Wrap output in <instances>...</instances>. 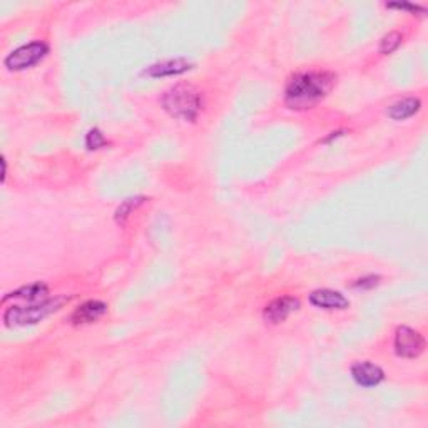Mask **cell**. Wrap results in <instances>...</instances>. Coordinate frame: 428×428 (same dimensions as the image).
Returning <instances> with one entry per match:
<instances>
[{"instance_id": "cell-10", "label": "cell", "mask_w": 428, "mask_h": 428, "mask_svg": "<svg viewBox=\"0 0 428 428\" xmlns=\"http://www.w3.org/2000/svg\"><path fill=\"white\" fill-rule=\"evenodd\" d=\"M189 69H191V62H188L186 59H173L151 65V68L144 70V74L149 77H168V76H180V74L186 72V70Z\"/></svg>"}, {"instance_id": "cell-4", "label": "cell", "mask_w": 428, "mask_h": 428, "mask_svg": "<svg viewBox=\"0 0 428 428\" xmlns=\"http://www.w3.org/2000/svg\"><path fill=\"white\" fill-rule=\"evenodd\" d=\"M49 52L47 44L44 42H31L22 45V47L15 49L14 52H10L6 59V68L9 70H24L35 65L37 62H40L45 57V54Z\"/></svg>"}, {"instance_id": "cell-2", "label": "cell", "mask_w": 428, "mask_h": 428, "mask_svg": "<svg viewBox=\"0 0 428 428\" xmlns=\"http://www.w3.org/2000/svg\"><path fill=\"white\" fill-rule=\"evenodd\" d=\"M164 111L173 118L181 120H194L201 111V94L196 87L189 84H177L171 87L161 99Z\"/></svg>"}, {"instance_id": "cell-7", "label": "cell", "mask_w": 428, "mask_h": 428, "mask_svg": "<svg viewBox=\"0 0 428 428\" xmlns=\"http://www.w3.org/2000/svg\"><path fill=\"white\" fill-rule=\"evenodd\" d=\"M351 377L360 386H377L385 378L383 370L368 361H360L351 367Z\"/></svg>"}, {"instance_id": "cell-12", "label": "cell", "mask_w": 428, "mask_h": 428, "mask_svg": "<svg viewBox=\"0 0 428 428\" xmlns=\"http://www.w3.org/2000/svg\"><path fill=\"white\" fill-rule=\"evenodd\" d=\"M418 111H420L418 99L409 97V99H402V101L392 104V106L386 109V116L392 118L393 120H403V119L411 118V116H415Z\"/></svg>"}, {"instance_id": "cell-14", "label": "cell", "mask_w": 428, "mask_h": 428, "mask_svg": "<svg viewBox=\"0 0 428 428\" xmlns=\"http://www.w3.org/2000/svg\"><path fill=\"white\" fill-rule=\"evenodd\" d=\"M402 44V34L400 32H390V34H386L383 39H381L380 44V52L381 54H392L393 51H397L398 45Z\"/></svg>"}, {"instance_id": "cell-9", "label": "cell", "mask_w": 428, "mask_h": 428, "mask_svg": "<svg viewBox=\"0 0 428 428\" xmlns=\"http://www.w3.org/2000/svg\"><path fill=\"white\" fill-rule=\"evenodd\" d=\"M106 311H107L106 303L93 300L79 306V308L72 313V318L70 319H72L74 325H87V323H93L95 319L101 318Z\"/></svg>"}, {"instance_id": "cell-5", "label": "cell", "mask_w": 428, "mask_h": 428, "mask_svg": "<svg viewBox=\"0 0 428 428\" xmlns=\"http://www.w3.org/2000/svg\"><path fill=\"white\" fill-rule=\"evenodd\" d=\"M425 350V338L409 326H400L395 335V351L402 358H417Z\"/></svg>"}, {"instance_id": "cell-11", "label": "cell", "mask_w": 428, "mask_h": 428, "mask_svg": "<svg viewBox=\"0 0 428 428\" xmlns=\"http://www.w3.org/2000/svg\"><path fill=\"white\" fill-rule=\"evenodd\" d=\"M47 296H49L47 286H45L44 283H34V285L24 286V288L17 290V292L7 294V296L3 298V303L9 301L10 298H14V300L27 301V303H37V301L47 300Z\"/></svg>"}, {"instance_id": "cell-8", "label": "cell", "mask_w": 428, "mask_h": 428, "mask_svg": "<svg viewBox=\"0 0 428 428\" xmlns=\"http://www.w3.org/2000/svg\"><path fill=\"white\" fill-rule=\"evenodd\" d=\"M310 301L311 305L323 310H344L350 306V301L333 290H317L310 294Z\"/></svg>"}, {"instance_id": "cell-17", "label": "cell", "mask_w": 428, "mask_h": 428, "mask_svg": "<svg viewBox=\"0 0 428 428\" xmlns=\"http://www.w3.org/2000/svg\"><path fill=\"white\" fill-rule=\"evenodd\" d=\"M386 7H390V9H403V10H410V12H425V9H422V7L413 6V3H386Z\"/></svg>"}, {"instance_id": "cell-15", "label": "cell", "mask_w": 428, "mask_h": 428, "mask_svg": "<svg viewBox=\"0 0 428 428\" xmlns=\"http://www.w3.org/2000/svg\"><path fill=\"white\" fill-rule=\"evenodd\" d=\"M86 146L87 149H90V151H94V149H101L104 146H107V141L99 129H90L86 136Z\"/></svg>"}, {"instance_id": "cell-16", "label": "cell", "mask_w": 428, "mask_h": 428, "mask_svg": "<svg viewBox=\"0 0 428 428\" xmlns=\"http://www.w3.org/2000/svg\"><path fill=\"white\" fill-rule=\"evenodd\" d=\"M378 280H380L378 276H367L353 283V286H355V288H373V286L378 285Z\"/></svg>"}, {"instance_id": "cell-6", "label": "cell", "mask_w": 428, "mask_h": 428, "mask_svg": "<svg viewBox=\"0 0 428 428\" xmlns=\"http://www.w3.org/2000/svg\"><path fill=\"white\" fill-rule=\"evenodd\" d=\"M298 310H300V300H298V298L283 296L276 298V300H273L269 305H266L263 317L268 323L276 325V323L285 322L290 315H293L294 311Z\"/></svg>"}, {"instance_id": "cell-1", "label": "cell", "mask_w": 428, "mask_h": 428, "mask_svg": "<svg viewBox=\"0 0 428 428\" xmlns=\"http://www.w3.org/2000/svg\"><path fill=\"white\" fill-rule=\"evenodd\" d=\"M336 76L331 72H301L290 79L285 90V102L290 109L305 111L322 102L335 87Z\"/></svg>"}, {"instance_id": "cell-3", "label": "cell", "mask_w": 428, "mask_h": 428, "mask_svg": "<svg viewBox=\"0 0 428 428\" xmlns=\"http://www.w3.org/2000/svg\"><path fill=\"white\" fill-rule=\"evenodd\" d=\"M62 300H44L37 303H27V305H14L3 315V322L6 326H26L35 325V323L42 322L49 315L61 308Z\"/></svg>"}, {"instance_id": "cell-13", "label": "cell", "mask_w": 428, "mask_h": 428, "mask_svg": "<svg viewBox=\"0 0 428 428\" xmlns=\"http://www.w3.org/2000/svg\"><path fill=\"white\" fill-rule=\"evenodd\" d=\"M144 203V198H131L126 199V201L122 203V205L119 206V209L116 211V221L119 224L126 223V219L129 218V214L132 213V211L136 209L137 206H141Z\"/></svg>"}]
</instances>
